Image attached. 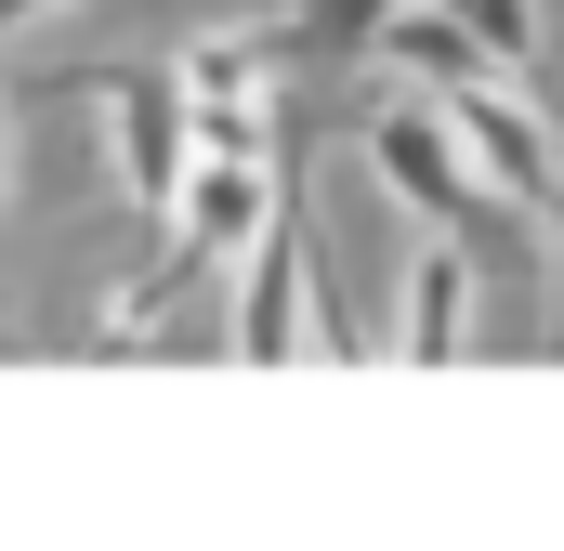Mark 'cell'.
Segmentation results:
<instances>
[{
  "label": "cell",
  "instance_id": "obj_4",
  "mask_svg": "<svg viewBox=\"0 0 564 551\" xmlns=\"http://www.w3.org/2000/svg\"><path fill=\"white\" fill-rule=\"evenodd\" d=\"M302 237H315V197H302V171L276 184V210H263V237L237 250V355L250 368H289V342H302Z\"/></svg>",
  "mask_w": 564,
  "mask_h": 551
},
{
  "label": "cell",
  "instance_id": "obj_2",
  "mask_svg": "<svg viewBox=\"0 0 564 551\" xmlns=\"http://www.w3.org/2000/svg\"><path fill=\"white\" fill-rule=\"evenodd\" d=\"M66 93L79 106H106V144H119V184H132L144 224H171V197H184V66H66Z\"/></svg>",
  "mask_w": 564,
  "mask_h": 551
},
{
  "label": "cell",
  "instance_id": "obj_3",
  "mask_svg": "<svg viewBox=\"0 0 564 551\" xmlns=\"http://www.w3.org/2000/svg\"><path fill=\"white\" fill-rule=\"evenodd\" d=\"M433 106H446V132H459L473 184H486L499 210H525V224L552 210V184H564V119H539L499 66H486V79H459V93H433Z\"/></svg>",
  "mask_w": 564,
  "mask_h": 551
},
{
  "label": "cell",
  "instance_id": "obj_9",
  "mask_svg": "<svg viewBox=\"0 0 564 551\" xmlns=\"http://www.w3.org/2000/svg\"><path fill=\"white\" fill-rule=\"evenodd\" d=\"M539 237H552V328H539V342L564 355V184H552V210H539Z\"/></svg>",
  "mask_w": 564,
  "mask_h": 551
},
{
  "label": "cell",
  "instance_id": "obj_11",
  "mask_svg": "<svg viewBox=\"0 0 564 551\" xmlns=\"http://www.w3.org/2000/svg\"><path fill=\"white\" fill-rule=\"evenodd\" d=\"M0 184H13V106H0Z\"/></svg>",
  "mask_w": 564,
  "mask_h": 551
},
{
  "label": "cell",
  "instance_id": "obj_10",
  "mask_svg": "<svg viewBox=\"0 0 564 551\" xmlns=\"http://www.w3.org/2000/svg\"><path fill=\"white\" fill-rule=\"evenodd\" d=\"M40 13H66V0H0V40H13V26H40Z\"/></svg>",
  "mask_w": 564,
  "mask_h": 551
},
{
  "label": "cell",
  "instance_id": "obj_8",
  "mask_svg": "<svg viewBox=\"0 0 564 551\" xmlns=\"http://www.w3.org/2000/svg\"><path fill=\"white\" fill-rule=\"evenodd\" d=\"M433 13H446L499 79H525V53H539V0H433Z\"/></svg>",
  "mask_w": 564,
  "mask_h": 551
},
{
  "label": "cell",
  "instance_id": "obj_5",
  "mask_svg": "<svg viewBox=\"0 0 564 551\" xmlns=\"http://www.w3.org/2000/svg\"><path fill=\"white\" fill-rule=\"evenodd\" d=\"M394 342L446 368V355H473V237H433L408 250V289H394Z\"/></svg>",
  "mask_w": 564,
  "mask_h": 551
},
{
  "label": "cell",
  "instance_id": "obj_1",
  "mask_svg": "<svg viewBox=\"0 0 564 551\" xmlns=\"http://www.w3.org/2000/svg\"><path fill=\"white\" fill-rule=\"evenodd\" d=\"M355 144H368V184H381L394 210H421L433 237H499V224H512V210L473 184V158H459V132H446V106H381Z\"/></svg>",
  "mask_w": 564,
  "mask_h": 551
},
{
  "label": "cell",
  "instance_id": "obj_7",
  "mask_svg": "<svg viewBox=\"0 0 564 551\" xmlns=\"http://www.w3.org/2000/svg\"><path fill=\"white\" fill-rule=\"evenodd\" d=\"M368 53H394V79H421V93H459V79H486V53H473V40H459L433 0H394Z\"/></svg>",
  "mask_w": 564,
  "mask_h": 551
},
{
  "label": "cell",
  "instance_id": "obj_6",
  "mask_svg": "<svg viewBox=\"0 0 564 551\" xmlns=\"http://www.w3.org/2000/svg\"><path fill=\"white\" fill-rule=\"evenodd\" d=\"M381 13H394V0H302L289 26H263V53L302 66V79H328V66H355V53L381 40Z\"/></svg>",
  "mask_w": 564,
  "mask_h": 551
}]
</instances>
